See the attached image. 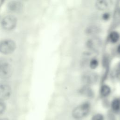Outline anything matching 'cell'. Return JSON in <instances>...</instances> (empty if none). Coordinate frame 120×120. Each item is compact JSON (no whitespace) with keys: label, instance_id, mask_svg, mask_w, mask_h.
Listing matches in <instances>:
<instances>
[{"label":"cell","instance_id":"1","mask_svg":"<svg viewBox=\"0 0 120 120\" xmlns=\"http://www.w3.org/2000/svg\"><path fill=\"white\" fill-rule=\"evenodd\" d=\"M91 105L89 102H85L76 106L72 112V116L75 119H81L86 117L90 113Z\"/></svg>","mask_w":120,"mask_h":120},{"label":"cell","instance_id":"2","mask_svg":"<svg viewBox=\"0 0 120 120\" xmlns=\"http://www.w3.org/2000/svg\"><path fill=\"white\" fill-rule=\"evenodd\" d=\"M15 43L11 40H4L0 42V52L8 54L13 52L15 49Z\"/></svg>","mask_w":120,"mask_h":120},{"label":"cell","instance_id":"3","mask_svg":"<svg viewBox=\"0 0 120 120\" xmlns=\"http://www.w3.org/2000/svg\"><path fill=\"white\" fill-rule=\"evenodd\" d=\"M12 67L6 61L0 62V77L6 79L9 78L12 74Z\"/></svg>","mask_w":120,"mask_h":120},{"label":"cell","instance_id":"4","mask_svg":"<svg viewBox=\"0 0 120 120\" xmlns=\"http://www.w3.org/2000/svg\"><path fill=\"white\" fill-rule=\"evenodd\" d=\"M16 23L17 20L15 16L8 15L3 18L1 21V25L4 29L11 30L15 27Z\"/></svg>","mask_w":120,"mask_h":120},{"label":"cell","instance_id":"5","mask_svg":"<svg viewBox=\"0 0 120 120\" xmlns=\"http://www.w3.org/2000/svg\"><path fill=\"white\" fill-rule=\"evenodd\" d=\"M98 79V75L94 72H88L85 73L82 76V81L87 85L93 84L96 83Z\"/></svg>","mask_w":120,"mask_h":120},{"label":"cell","instance_id":"6","mask_svg":"<svg viewBox=\"0 0 120 120\" xmlns=\"http://www.w3.org/2000/svg\"><path fill=\"white\" fill-rule=\"evenodd\" d=\"M11 90L10 87L6 84H0V101L8 99L10 96Z\"/></svg>","mask_w":120,"mask_h":120},{"label":"cell","instance_id":"7","mask_svg":"<svg viewBox=\"0 0 120 120\" xmlns=\"http://www.w3.org/2000/svg\"><path fill=\"white\" fill-rule=\"evenodd\" d=\"M86 45L88 48L92 50H96L101 45V42L99 38L95 37L89 39Z\"/></svg>","mask_w":120,"mask_h":120},{"label":"cell","instance_id":"8","mask_svg":"<svg viewBox=\"0 0 120 120\" xmlns=\"http://www.w3.org/2000/svg\"><path fill=\"white\" fill-rule=\"evenodd\" d=\"M8 9L14 12H18L20 11L22 8V3L18 1H11L8 5Z\"/></svg>","mask_w":120,"mask_h":120},{"label":"cell","instance_id":"9","mask_svg":"<svg viewBox=\"0 0 120 120\" xmlns=\"http://www.w3.org/2000/svg\"><path fill=\"white\" fill-rule=\"evenodd\" d=\"M111 107L112 111L115 113L120 112V98H114L111 102Z\"/></svg>","mask_w":120,"mask_h":120},{"label":"cell","instance_id":"10","mask_svg":"<svg viewBox=\"0 0 120 120\" xmlns=\"http://www.w3.org/2000/svg\"><path fill=\"white\" fill-rule=\"evenodd\" d=\"M111 92V88L107 85H103L100 89V94L103 97L108 96Z\"/></svg>","mask_w":120,"mask_h":120},{"label":"cell","instance_id":"11","mask_svg":"<svg viewBox=\"0 0 120 120\" xmlns=\"http://www.w3.org/2000/svg\"><path fill=\"white\" fill-rule=\"evenodd\" d=\"M120 36L119 33L116 31H112L109 35V39L110 41L112 43L117 42L120 39Z\"/></svg>","mask_w":120,"mask_h":120},{"label":"cell","instance_id":"12","mask_svg":"<svg viewBox=\"0 0 120 120\" xmlns=\"http://www.w3.org/2000/svg\"><path fill=\"white\" fill-rule=\"evenodd\" d=\"M96 7L99 10H104L107 8L108 4L105 0H98L96 2Z\"/></svg>","mask_w":120,"mask_h":120},{"label":"cell","instance_id":"13","mask_svg":"<svg viewBox=\"0 0 120 120\" xmlns=\"http://www.w3.org/2000/svg\"><path fill=\"white\" fill-rule=\"evenodd\" d=\"M81 93L88 98H92L93 93L91 89L89 87H85L81 90Z\"/></svg>","mask_w":120,"mask_h":120},{"label":"cell","instance_id":"14","mask_svg":"<svg viewBox=\"0 0 120 120\" xmlns=\"http://www.w3.org/2000/svg\"><path fill=\"white\" fill-rule=\"evenodd\" d=\"M86 31L89 34H93L98 33L99 31V29L96 26H91L88 28Z\"/></svg>","mask_w":120,"mask_h":120},{"label":"cell","instance_id":"15","mask_svg":"<svg viewBox=\"0 0 120 120\" xmlns=\"http://www.w3.org/2000/svg\"><path fill=\"white\" fill-rule=\"evenodd\" d=\"M98 60L95 58L92 59L90 62V67L91 69H95L98 66Z\"/></svg>","mask_w":120,"mask_h":120},{"label":"cell","instance_id":"16","mask_svg":"<svg viewBox=\"0 0 120 120\" xmlns=\"http://www.w3.org/2000/svg\"><path fill=\"white\" fill-rule=\"evenodd\" d=\"M104 116L101 113H96L95 114L91 117V120H104Z\"/></svg>","mask_w":120,"mask_h":120},{"label":"cell","instance_id":"17","mask_svg":"<svg viewBox=\"0 0 120 120\" xmlns=\"http://www.w3.org/2000/svg\"><path fill=\"white\" fill-rule=\"evenodd\" d=\"M6 109V105L4 103L0 101V114L4 112Z\"/></svg>","mask_w":120,"mask_h":120},{"label":"cell","instance_id":"18","mask_svg":"<svg viewBox=\"0 0 120 120\" xmlns=\"http://www.w3.org/2000/svg\"><path fill=\"white\" fill-rule=\"evenodd\" d=\"M110 17V15L108 14V13H105L103 15H102V18L104 20H108Z\"/></svg>","mask_w":120,"mask_h":120},{"label":"cell","instance_id":"19","mask_svg":"<svg viewBox=\"0 0 120 120\" xmlns=\"http://www.w3.org/2000/svg\"><path fill=\"white\" fill-rule=\"evenodd\" d=\"M117 51L119 52V53H120V45L118 46V47L117 48Z\"/></svg>","mask_w":120,"mask_h":120},{"label":"cell","instance_id":"20","mask_svg":"<svg viewBox=\"0 0 120 120\" xmlns=\"http://www.w3.org/2000/svg\"><path fill=\"white\" fill-rule=\"evenodd\" d=\"M0 120H9L8 119L6 118H0Z\"/></svg>","mask_w":120,"mask_h":120},{"label":"cell","instance_id":"21","mask_svg":"<svg viewBox=\"0 0 120 120\" xmlns=\"http://www.w3.org/2000/svg\"><path fill=\"white\" fill-rule=\"evenodd\" d=\"M119 72L120 73V65H119Z\"/></svg>","mask_w":120,"mask_h":120}]
</instances>
